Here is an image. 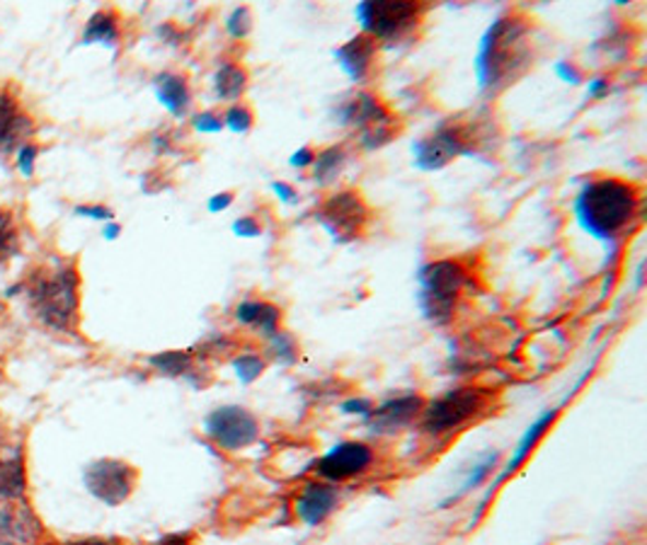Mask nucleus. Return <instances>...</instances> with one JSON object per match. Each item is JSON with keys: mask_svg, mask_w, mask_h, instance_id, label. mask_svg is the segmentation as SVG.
<instances>
[{"mask_svg": "<svg viewBox=\"0 0 647 545\" xmlns=\"http://www.w3.org/2000/svg\"><path fill=\"white\" fill-rule=\"evenodd\" d=\"M338 125L356 131V141L364 151L388 146L398 133V117L381 97L374 93H354L334 109Z\"/></svg>", "mask_w": 647, "mask_h": 545, "instance_id": "0eeeda50", "label": "nucleus"}, {"mask_svg": "<svg viewBox=\"0 0 647 545\" xmlns=\"http://www.w3.org/2000/svg\"><path fill=\"white\" fill-rule=\"evenodd\" d=\"M372 218L374 211L360 189H338V192L322 199L316 209L318 226L340 245H350L364 238Z\"/></svg>", "mask_w": 647, "mask_h": 545, "instance_id": "6e6552de", "label": "nucleus"}, {"mask_svg": "<svg viewBox=\"0 0 647 545\" xmlns=\"http://www.w3.org/2000/svg\"><path fill=\"white\" fill-rule=\"evenodd\" d=\"M139 471L129 461L97 459L83 469V485L105 507H121L133 495Z\"/></svg>", "mask_w": 647, "mask_h": 545, "instance_id": "9b49d317", "label": "nucleus"}, {"mask_svg": "<svg viewBox=\"0 0 647 545\" xmlns=\"http://www.w3.org/2000/svg\"><path fill=\"white\" fill-rule=\"evenodd\" d=\"M221 115H223V129L236 133V137H248L255 127V112L245 99L228 105Z\"/></svg>", "mask_w": 647, "mask_h": 545, "instance_id": "c85d7f7f", "label": "nucleus"}, {"mask_svg": "<svg viewBox=\"0 0 647 545\" xmlns=\"http://www.w3.org/2000/svg\"><path fill=\"white\" fill-rule=\"evenodd\" d=\"M27 304L44 328L73 332L81 310V274L75 262L54 260L30 276L25 286Z\"/></svg>", "mask_w": 647, "mask_h": 545, "instance_id": "7ed1b4c3", "label": "nucleus"}, {"mask_svg": "<svg viewBox=\"0 0 647 545\" xmlns=\"http://www.w3.org/2000/svg\"><path fill=\"white\" fill-rule=\"evenodd\" d=\"M533 22L519 10L499 15L478 44L475 78L485 95H499L531 69Z\"/></svg>", "mask_w": 647, "mask_h": 545, "instance_id": "f257e3e1", "label": "nucleus"}, {"mask_svg": "<svg viewBox=\"0 0 647 545\" xmlns=\"http://www.w3.org/2000/svg\"><path fill=\"white\" fill-rule=\"evenodd\" d=\"M158 545H195V543H192V538L187 536V533H177V536H167Z\"/></svg>", "mask_w": 647, "mask_h": 545, "instance_id": "79ce46f5", "label": "nucleus"}, {"mask_svg": "<svg viewBox=\"0 0 647 545\" xmlns=\"http://www.w3.org/2000/svg\"><path fill=\"white\" fill-rule=\"evenodd\" d=\"M32 137V121L22 112L17 99L0 91V155L25 146Z\"/></svg>", "mask_w": 647, "mask_h": 545, "instance_id": "a211bd4d", "label": "nucleus"}, {"mask_svg": "<svg viewBox=\"0 0 647 545\" xmlns=\"http://www.w3.org/2000/svg\"><path fill=\"white\" fill-rule=\"evenodd\" d=\"M557 415H561V407H549V410H545V413H541L537 419H533L527 429H524L521 439L517 441L515 451H511L509 461L505 463V469L499 471L497 481H495V487H490V493H495L497 485H502L505 481H509V477L515 475V473L521 469V465L529 461V455H531L533 451H537V447L541 443V439L545 437V431H549V429L555 425Z\"/></svg>", "mask_w": 647, "mask_h": 545, "instance_id": "f3484780", "label": "nucleus"}, {"mask_svg": "<svg viewBox=\"0 0 647 545\" xmlns=\"http://www.w3.org/2000/svg\"><path fill=\"white\" fill-rule=\"evenodd\" d=\"M553 69H555V75L567 85H577L583 81V71H579V66L575 61H555Z\"/></svg>", "mask_w": 647, "mask_h": 545, "instance_id": "c9c22d12", "label": "nucleus"}, {"mask_svg": "<svg viewBox=\"0 0 647 545\" xmlns=\"http://www.w3.org/2000/svg\"><path fill=\"white\" fill-rule=\"evenodd\" d=\"M119 39H121L119 15L115 10H97V13L87 20L81 44H103V47L117 49Z\"/></svg>", "mask_w": 647, "mask_h": 545, "instance_id": "393cba45", "label": "nucleus"}, {"mask_svg": "<svg viewBox=\"0 0 647 545\" xmlns=\"http://www.w3.org/2000/svg\"><path fill=\"white\" fill-rule=\"evenodd\" d=\"M42 526L27 507L0 505V545H37Z\"/></svg>", "mask_w": 647, "mask_h": 545, "instance_id": "6ab92c4d", "label": "nucleus"}, {"mask_svg": "<svg viewBox=\"0 0 647 545\" xmlns=\"http://www.w3.org/2000/svg\"><path fill=\"white\" fill-rule=\"evenodd\" d=\"M490 410H493V393L487 388L461 386L427 400L417 422L427 437L446 439L456 431H463L471 422L485 417Z\"/></svg>", "mask_w": 647, "mask_h": 545, "instance_id": "20e7f679", "label": "nucleus"}, {"mask_svg": "<svg viewBox=\"0 0 647 545\" xmlns=\"http://www.w3.org/2000/svg\"><path fill=\"white\" fill-rule=\"evenodd\" d=\"M231 230H233V236H238V238H258L262 233V226H260L258 218L240 216V218L233 221Z\"/></svg>", "mask_w": 647, "mask_h": 545, "instance_id": "72a5a7b5", "label": "nucleus"}, {"mask_svg": "<svg viewBox=\"0 0 647 545\" xmlns=\"http://www.w3.org/2000/svg\"><path fill=\"white\" fill-rule=\"evenodd\" d=\"M78 545H119V543H111V541H83Z\"/></svg>", "mask_w": 647, "mask_h": 545, "instance_id": "c03bdc74", "label": "nucleus"}, {"mask_svg": "<svg viewBox=\"0 0 647 545\" xmlns=\"http://www.w3.org/2000/svg\"><path fill=\"white\" fill-rule=\"evenodd\" d=\"M119 233H121V226L115 224V221H109V224H107L105 230H103V236H105L107 240H115V238H119Z\"/></svg>", "mask_w": 647, "mask_h": 545, "instance_id": "37998d69", "label": "nucleus"}, {"mask_svg": "<svg viewBox=\"0 0 647 545\" xmlns=\"http://www.w3.org/2000/svg\"><path fill=\"white\" fill-rule=\"evenodd\" d=\"M272 192L277 194L279 202H284V204H296L298 202V192L289 182H272Z\"/></svg>", "mask_w": 647, "mask_h": 545, "instance_id": "a19ab883", "label": "nucleus"}, {"mask_svg": "<svg viewBox=\"0 0 647 545\" xmlns=\"http://www.w3.org/2000/svg\"><path fill=\"white\" fill-rule=\"evenodd\" d=\"M468 270L461 260L442 258L420 266L417 272V306L432 325H446L461 301L468 284Z\"/></svg>", "mask_w": 647, "mask_h": 545, "instance_id": "39448f33", "label": "nucleus"}, {"mask_svg": "<svg viewBox=\"0 0 647 545\" xmlns=\"http://www.w3.org/2000/svg\"><path fill=\"white\" fill-rule=\"evenodd\" d=\"M374 400H369V398H350V400H344V403L340 405V413L342 415H352V417H360L362 422L372 415V410H374Z\"/></svg>", "mask_w": 647, "mask_h": 545, "instance_id": "473e14b6", "label": "nucleus"}, {"mask_svg": "<svg viewBox=\"0 0 647 545\" xmlns=\"http://www.w3.org/2000/svg\"><path fill=\"white\" fill-rule=\"evenodd\" d=\"M248 69L240 61H221L219 69L214 71V78H211L214 97L223 105L240 103L245 91H248Z\"/></svg>", "mask_w": 647, "mask_h": 545, "instance_id": "412c9836", "label": "nucleus"}, {"mask_svg": "<svg viewBox=\"0 0 647 545\" xmlns=\"http://www.w3.org/2000/svg\"><path fill=\"white\" fill-rule=\"evenodd\" d=\"M348 149L342 143H332V146L316 151V161L310 165V177H314L318 187H328L340 180V175L348 168Z\"/></svg>", "mask_w": 647, "mask_h": 545, "instance_id": "b1692460", "label": "nucleus"}, {"mask_svg": "<svg viewBox=\"0 0 647 545\" xmlns=\"http://www.w3.org/2000/svg\"><path fill=\"white\" fill-rule=\"evenodd\" d=\"M267 359L258 352H238L236 357L231 359V369L236 374L240 386H252L260 381V376L267 371Z\"/></svg>", "mask_w": 647, "mask_h": 545, "instance_id": "cd10ccee", "label": "nucleus"}, {"mask_svg": "<svg viewBox=\"0 0 647 545\" xmlns=\"http://www.w3.org/2000/svg\"><path fill=\"white\" fill-rule=\"evenodd\" d=\"M75 216H85V218H95V221H109L115 218L111 209L99 206V204H85V206H75Z\"/></svg>", "mask_w": 647, "mask_h": 545, "instance_id": "4c0bfd02", "label": "nucleus"}, {"mask_svg": "<svg viewBox=\"0 0 647 545\" xmlns=\"http://www.w3.org/2000/svg\"><path fill=\"white\" fill-rule=\"evenodd\" d=\"M20 250V230L15 226V218L8 211H0V264H5L10 258H15Z\"/></svg>", "mask_w": 647, "mask_h": 545, "instance_id": "c756f323", "label": "nucleus"}, {"mask_svg": "<svg viewBox=\"0 0 647 545\" xmlns=\"http://www.w3.org/2000/svg\"><path fill=\"white\" fill-rule=\"evenodd\" d=\"M146 364L158 376L183 378V381L192 383V386H195V378L202 374V371H199V366H197L199 364L197 354L189 352V349H165V352H158V354H151V357L146 359Z\"/></svg>", "mask_w": 647, "mask_h": 545, "instance_id": "4be33fe9", "label": "nucleus"}, {"mask_svg": "<svg viewBox=\"0 0 647 545\" xmlns=\"http://www.w3.org/2000/svg\"><path fill=\"white\" fill-rule=\"evenodd\" d=\"M192 129L199 133H221L223 131V115L219 109H204L192 117Z\"/></svg>", "mask_w": 647, "mask_h": 545, "instance_id": "2f4dec72", "label": "nucleus"}, {"mask_svg": "<svg viewBox=\"0 0 647 545\" xmlns=\"http://www.w3.org/2000/svg\"><path fill=\"white\" fill-rule=\"evenodd\" d=\"M430 5L412 3V0H364L356 3L354 17L360 22L362 35L372 37L378 47H396V44L410 42L425 22Z\"/></svg>", "mask_w": 647, "mask_h": 545, "instance_id": "423d86ee", "label": "nucleus"}, {"mask_svg": "<svg viewBox=\"0 0 647 545\" xmlns=\"http://www.w3.org/2000/svg\"><path fill=\"white\" fill-rule=\"evenodd\" d=\"M609 91H611V81H609L607 75H597V78H592V81L587 83V97L589 99L607 97Z\"/></svg>", "mask_w": 647, "mask_h": 545, "instance_id": "58836bf2", "label": "nucleus"}, {"mask_svg": "<svg viewBox=\"0 0 647 545\" xmlns=\"http://www.w3.org/2000/svg\"><path fill=\"white\" fill-rule=\"evenodd\" d=\"M233 320H236L240 328L255 332L260 340H270L284 328V310L277 304L267 301V298H243V301H238L236 308H233Z\"/></svg>", "mask_w": 647, "mask_h": 545, "instance_id": "dca6fc26", "label": "nucleus"}, {"mask_svg": "<svg viewBox=\"0 0 647 545\" xmlns=\"http://www.w3.org/2000/svg\"><path fill=\"white\" fill-rule=\"evenodd\" d=\"M497 463H499V451H485L483 455H478V461L471 465V469H468L459 489H456V493L449 499H444L442 507H449L451 502H459V499H463L466 495H471L473 489L481 487L487 481V477L497 471Z\"/></svg>", "mask_w": 647, "mask_h": 545, "instance_id": "a878e982", "label": "nucleus"}, {"mask_svg": "<svg viewBox=\"0 0 647 545\" xmlns=\"http://www.w3.org/2000/svg\"><path fill=\"white\" fill-rule=\"evenodd\" d=\"M316 161V149L314 146H301L298 151L292 153V158H289V165L298 170H310V165Z\"/></svg>", "mask_w": 647, "mask_h": 545, "instance_id": "e433bc0d", "label": "nucleus"}, {"mask_svg": "<svg viewBox=\"0 0 647 545\" xmlns=\"http://www.w3.org/2000/svg\"><path fill=\"white\" fill-rule=\"evenodd\" d=\"M27 493V473L25 455L13 451L10 455H0V502H20Z\"/></svg>", "mask_w": 647, "mask_h": 545, "instance_id": "5701e85b", "label": "nucleus"}, {"mask_svg": "<svg viewBox=\"0 0 647 545\" xmlns=\"http://www.w3.org/2000/svg\"><path fill=\"white\" fill-rule=\"evenodd\" d=\"M376 465V451L372 443L348 439L334 443L332 449L320 455L316 463V473L326 483H348L354 477H362Z\"/></svg>", "mask_w": 647, "mask_h": 545, "instance_id": "f8f14e48", "label": "nucleus"}, {"mask_svg": "<svg viewBox=\"0 0 647 545\" xmlns=\"http://www.w3.org/2000/svg\"><path fill=\"white\" fill-rule=\"evenodd\" d=\"M233 199H236V194L233 192H219L214 197H209V202H207L209 214H221V211H226L233 204Z\"/></svg>", "mask_w": 647, "mask_h": 545, "instance_id": "ea45409f", "label": "nucleus"}, {"mask_svg": "<svg viewBox=\"0 0 647 545\" xmlns=\"http://www.w3.org/2000/svg\"><path fill=\"white\" fill-rule=\"evenodd\" d=\"M226 32L231 39H248L252 32V10L248 5H240L226 17Z\"/></svg>", "mask_w": 647, "mask_h": 545, "instance_id": "7c9ffc66", "label": "nucleus"}, {"mask_svg": "<svg viewBox=\"0 0 647 545\" xmlns=\"http://www.w3.org/2000/svg\"><path fill=\"white\" fill-rule=\"evenodd\" d=\"M332 57L352 83H366L376 69L378 44L360 32V35L352 37L350 42L340 44V47L332 51Z\"/></svg>", "mask_w": 647, "mask_h": 545, "instance_id": "2eb2a0df", "label": "nucleus"}, {"mask_svg": "<svg viewBox=\"0 0 647 545\" xmlns=\"http://www.w3.org/2000/svg\"><path fill=\"white\" fill-rule=\"evenodd\" d=\"M204 437L216 449L238 453L260 441L262 425L252 410L243 405H219L202 419Z\"/></svg>", "mask_w": 647, "mask_h": 545, "instance_id": "9d476101", "label": "nucleus"}, {"mask_svg": "<svg viewBox=\"0 0 647 545\" xmlns=\"http://www.w3.org/2000/svg\"><path fill=\"white\" fill-rule=\"evenodd\" d=\"M475 131L463 121H444L434 131L412 143V165L422 173H439L461 155H471Z\"/></svg>", "mask_w": 647, "mask_h": 545, "instance_id": "1a4fd4ad", "label": "nucleus"}, {"mask_svg": "<svg viewBox=\"0 0 647 545\" xmlns=\"http://www.w3.org/2000/svg\"><path fill=\"white\" fill-rule=\"evenodd\" d=\"M640 187L621 177H597L575 197V221L587 236L616 245L640 216Z\"/></svg>", "mask_w": 647, "mask_h": 545, "instance_id": "f03ea898", "label": "nucleus"}, {"mask_svg": "<svg viewBox=\"0 0 647 545\" xmlns=\"http://www.w3.org/2000/svg\"><path fill=\"white\" fill-rule=\"evenodd\" d=\"M340 493L338 487L326 481H310L298 489L294 499V514L301 524L308 529H318L338 511Z\"/></svg>", "mask_w": 647, "mask_h": 545, "instance_id": "4468645a", "label": "nucleus"}, {"mask_svg": "<svg viewBox=\"0 0 647 545\" xmlns=\"http://www.w3.org/2000/svg\"><path fill=\"white\" fill-rule=\"evenodd\" d=\"M425 403L427 398H422L420 393H403L388 398L384 403L374 405L372 415L364 419V425L374 434H378V437H384V434H398L408 429L412 422L420 419Z\"/></svg>", "mask_w": 647, "mask_h": 545, "instance_id": "ddd939ff", "label": "nucleus"}, {"mask_svg": "<svg viewBox=\"0 0 647 545\" xmlns=\"http://www.w3.org/2000/svg\"><path fill=\"white\" fill-rule=\"evenodd\" d=\"M262 357L267 359V364L294 366L301 359V344L292 335V332H289L286 328H282L277 332V335H272L270 340H264Z\"/></svg>", "mask_w": 647, "mask_h": 545, "instance_id": "bb28decb", "label": "nucleus"}, {"mask_svg": "<svg viewBox=\"0 0 647 545\" xmlns=\"http://www.w3.org/2000/svg\"><path fill=\"white\" fill-rule=\"evenodd\" d=\"M37 155H39V151H37V146H32V143H25V146L17 149V161H15V165H17V170L22 175H25V177L35 175Z\"/></svg>", "mask_w": 647, "mask_h": 545, "instance_id": "f704fd0d", "label": "nucleus"}, {"mask_svg": "<svg viewBox=\"0 0 647 545\" xmlns=\"http://www.w3.org/2000/svg\"><path fill=\"white\" fill-rule=\"evenodd\" d=\"M153 93L158 97V103L170 112L173 117L183 119L189 107H192V91H189L187 78L180 73L165 71L153 78Z\"/></svg>", "mask_w": 647, "mask_h": 545, "instance_id": "aec40b11", "label": "nucleus"}]
</instances>
